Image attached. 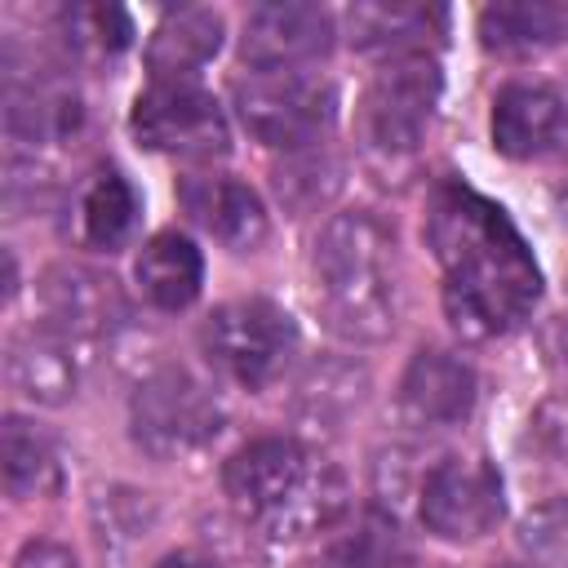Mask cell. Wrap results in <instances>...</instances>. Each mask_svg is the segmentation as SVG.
<instances>
[{
  "label": "cell",
  "mask_w": 568,
  "mask_h": 568,
  "mask_svg": "<svg viewBox=\"0 0 568 568\" xmlns=\"http://www.w3.org/2000/svg\"><path fill=\"white\" fill-rule=\"evenodd\" d=\"M129 129L142 146L182 155V160H213L231 146V129L213 93L191 80H155L133 98Z\"/></svg>",
  "instance_id": "cell-7"
},
{
  "label": "cell",
  "mask_w": 568,
  "mask_h": 568,
  "mask_svg": "<svg viewBox=\"0 0 568 568\" xmlns=\"http://www.w3.org/2000/svg\"><path fill=\"white\" fill-rule=\"evenodd\" d=\"M151 568H217L209 555H200V550H173V555H164L160 564H151Z\"/></svg>",
  "instance_id": "cell-28"
},
{
  "label": "cell",
  "mask_w": 568,
  "mask_h": 568,
  "mask_svg": "<svg viewBox=\"0 0 568 568\" xmlns=\"http://www.w3.org/2000/svg\"><path fill=\"white\" fill-rule=\"evenodd\" d=\"M222 488L231 506L275 541H302L346 515L342 470L284 435H266L231 453L222 466Z\"/></svg>",
  "instance_id": "cell-2"
},
{
  "label": "cell",
  "mask_w": 568,
  "mask_h": 568,
  "mask_svg": "<svg viewBox=\"0 0 568 568\" xmlns=\"http://www.w3.org/2000/svg\"><path fill=\"white\" fill-rule=\"evenodd\" d=\"M568 13L555 4H488L479 13V36L497 53H532L564 36Z\"/></svg>",
  "instance_id": "cell-23"
},
{
  "label": "cell",
  "mask_w": 568,
  "mask_h": 568,
  "mask_svg": "<svg viewBox=\"0 0 568 568\" xmlns=\"http://www.w3.org/2000/svg\"><path fill=\"white\" fill-rule=\"evenodd\" d=\"M217 49H222V18L213 9L186 4V9H169L155 22L146 44V67L155 71V80H186Z\"/></svg>",
  "instance_id": "cell-16"
},
{
  "label": "cell",
  "mask_w": 568,
  "mask_h": 568,
  "mask_svg": "<svg viewBox=\"0 0 568 568\" xmlns=\"http://www.w3.org/2000/svg\"><path fill=\"white\" fill-rule=\"evenodd\" d=\"M178 200L191 222L231 253H253L266 240L262 200L231 173H191L178 182Z\"/></svg>",
  "instance_id": "cell-13"
},
{
  "label": "cell",
  "mask_w": 568,
  "mask_h": 568,
  "mask_svg": "<svg viewBox=\"0 0 568 568\" xmlns=\"http://www.w3.org/2000/svg\"><path fill=\"white\" fill-rule=\"evenodd\" d=\"M501 568H515V564H501Z\"/></svg>",
  "instance_id": "cell-29"
},
{
  "label": "cell",
  "mask_w": 568,
  "mask_h": 568,
  "mask_svg": "<svg viewBox=\"0 0 568 568\" xmlns=\"http://www.w3.org/2000/svg\"><path fill=\"white\" fill-rule=\"evenodd\" d=\"M240 124L275 151H311L337 115V93L320 75L302 71H253L231 89Z\"/></svg>",
  "instance_id": "cell-4"
},
{
  "label": "cell",
  "mask_w": 568,
  "mask_h": 568,
  "mask_svg": "<svg viewBox=\"0 0 568 568\" xmlns=\"http://www.w3.org/2000/svg\"><path fill=\"white\" fill-rule=\"evenodd\" d=\"M0 457H4V488L13 497H44L58 488V453L36 422L4 417Z\"/></svg>",
  "instance_id": "cell-21"
},
{
  "label": "cell",
  "mask_w": 568,
  "mask_h": 568,
  "mask_svg": "<svg viewBox=\"0 0 568 568\" xmlns=\"http://www.w3.org/2000/svg\"><path fill=\"white\" fill-rule=\"evenodd\" d=\"M129 426L151 457H182L222 430V404L186 368H160L133 390Z\"/></svg>",
  "instance_id": "cell-6"
},
{
  "label": "cell",
  "mask_w": 568,
  "mask_h": 568,
  "mask_svg": "<svg viewBox=\"0 0 568 568\" xmlns=\"http://www.w3.org/2000/svg\"><path fill=\"white\" fill-rule=\"evenodd\" d=\"M138 226V195L120 169H98L80 191V235L93 248H124Z\"/></svg>",
  "instance_id": "cell-20"
},
{
  "label": "cell",
  "mask_w": 568,
  "mask_h": 568,
  "mask_svg": "<svg viewBox=\"0 0 568 568\" xmlns=\"http://www.w3.org/2000/svg\"><path fill=\"white\" fill-rule=\"evenodd\" d=\"M470 408H475V368L444 346H422L408 359L404 382H399L404 422L422 430H439V426L466 422Z\"/></svg>",
  "instance_id": "cell-12"
},
{
  "label": "cell",
  "mask_w": 568,
  "mask_h": 568,
  "mask_svg": "<svg viewBox=\"0 0 568 568\" xmlns=\"http://www.w3.org/2000/svg\"><path fill=\"white\" fill-rule=\"evenodd\" d=\"M342 186V164L324 151H293L275 169V195L302 217L311 209H324Z\"/></svg>",
  "instance_id": "cell-25"
},
{
  "label": "cell",
  "mask_w": 568,
  "mask_h": 568,
  "mask_svg": "<svg viewBox=\"0 0 568 568\" xmlns=\"http://www.w3.org/2000/svg\"><path fill=\"white\" fill-rule=\"evenodd\" d=\"M315 288L333 333L351 342H382L399 320L395 231L368 213H333L315 240Z\"/></svg>",
  "instance_id": "cell-3"
},
{
  "label": "cell",
  "mask_w": 568,
  "mask_h": 568,
  "mask_svg": "<svg viewBox=\"0 0 568 568\" xmlns=\"http://www.w3.org/2000/svg\"><path fill=\"white\" fill-rule=\"evenodd\" d=\"M537 435H541L546 444H555L559 453L568 448V399H555V404H546V408L537 413Z\"/></svg>",
  "instance_id": "cell-27"
},
{
  "label": "cell",
  "mask_w": 568,
  "mask_h": 568,
  "mask_svg": "<svg viewBox=\"0 0 568 568\" xmlns=\"http://www.w3.org/2000/svg\"><path fill=\"white\" fill-rule=\"evenodd\" d=\"M200 346L217 373H226L231 382H240L248 390H262L284 373V364L297 346V328L275 302L244 297V302L217 306L204 320Z\"/></svg>",
  "instance_id": "cell-5"
},
{
  "label": "cell",
  "mask_w": 568,
  "mask_h": 568,
  "mask_svg": "<svg viewBox=\"0 0 568 568\" xmlns=\"http://www.w3.org/2000/svg\"><path fill=\"white\" fill-rule=\"evenodd\" d=\"M430 244L444 266V311L462 337L488 342L524 324L541 275L497 204L466 186H444L430 204Z\"/></svg>",
  "instance_id": "cell-1"
},
{
  "label": "cell",
  "mask_w": 568,
  "mask_h": 568,
  "mask_svg": "<svg viewBox=\"0 0 568 568\" xmlns=\"http://www.w3.org/2000/svg\"><path fill=\"white\" fill-rule=\"evenodd\" d=\"M519 541L537 564H559L568 568V497L541 501L537 510L524 515Z\"/></svg>",
  "instance_id": "cell-26"
},
{
  "label": "cell",
  "mask_w": 568,
  "mask_h": 568,
  "mask_svg": "<svg viewBox=\"0 0 568 568\" xmlns=\"http://www.w3.org/2000/svg\"><path fill=\"white\" fill-rule=\"evenodd\" d=\"M40 311L49 328L75 342H89L111 333L124 320V297L111 275L80 262H62V266H49L40 280Z\"/></svg>",
  "instance_id": "cell-11"
},
{
  "label": "cell",
  "mask_w": 568,
  "mask_h": 568,
  "mask_svg": "<svg viewBox=\"0 0 568 568\" xmlns=\"http://www.w3.org/2000/svg\"><path fill=\"white\" fill-rule=\"evenodd\" d=\"M129 36H133V27H129L124 9H115V4H71V9H62V40L84 62L115 58L129 44Z\"/></svg>",
  "instance_id": "cell-24"
},
{
  "label": "cell",
  "mask_w": 568,
  "mask_h": 568,
  "mask_svg": "<svg viewBox=\"0 0 568 568\" xmlns=\"http://www.w3.org/2000/svg\"><path fill=\"white\" fill-rule=\"evenodd\" d=\"M439 102V71L422 58H395L382 67L364 93V133L386 155H408L426 138Z\"/></svg>",
  "instance_id": "cell-9"
},
{
  "label": "cell",
  "mask_w": 568,
  "mask_h": 568,
  "mask_svg": "<svg viewBox=\"0 0 568 568\" xmlns=\"http://www.w3.org/2000/svg\"><path fill=\"white\" fill-rule=\"evenodd\" d=\"M493 142L510 160H541L568 146V102L546 84H506L493 102Z\"/></svg>",
  "instance_id": "cell-14"
},
{
  "label": "cell",
  "mask_w": 568,
  "mask_h": 568,
  "mask_svg": "<svg viewBox=\"0 0 568 568\" xmlns=\"http://www.w3.org/2000/svg\"><path fill=\"white\" fill-rule=\"evenodd\" d=\"M4 120H9V133L18 142H31V146L67 142L80 129V98L62 80H31L22 89L13 84Z\"/></svg>",
  "instance_id": "cell-19"
},
{
  "label": "cell",
  "mask_w": 568,
  "mask_h": 568,
  "mask_svg": "<svg viewBox=\"0 0 568 568\" xmlns=\"http://www.w3.org/2000/svg\"><path fill=\"white\" fill-rule=\"evenodd\" d=\"M444 13L426 4H355L351 9V40L373 53L422 58V49L439 36Z\"/></svg>",
  "instance_id": "cell-18"
},
{
  "label": "cell",
  "mask_w": 568,
  "mask_h": 568,
  "mask_svg": "<svg viewBox=\"0 0 568 568\" xmlns=\"http://www.w3.org/2000/svg\"><path fill=\"white\" fill-rule=\"evenodd\" d=\"M9 382L18 395L36 399V404H62L75 395L80 382V355H75V337L49 328L44 320L27 333L13 337L9 346Z\"/></svg>",
  "instance_id": "cell-15"
},
{
  "label": "cell",
  "mask_w": 568,
  "mask_h": 568,
  "mask_svg": "<svg viewBox=\"0 0 568 568\" xmlns=\"http://www.w3.org/2000/svg\"><path fill=\"white\" fill-rule=\"evenodd\" d=\"M417 519L444 541H479L501 519V479L484 457H439L426 466Z\"/></svg>",
  "instance_id": "cell-8"
},
{
  "label": "cell",
  "mask_w": 568,
  "mask_h": 568,
  "mask_svg": "<svg viewBox=\"0 0 568 568\" xmlns=\"http://www.w3.org/2000/svg\"><path fill=\"white\" fill-rule=\"evenodd\" d=\"M133 275H138V288H142V297L151 306L182 311V306L195 302V293L204 284V257H200V248L186 235L160 231V235H151L142 244Z\"/></svg>",
  "instance_id": "cell-17"
},
{
  "label": "cell",
  "mask_w": 568,
  "mask_h": 568,
  "mask_svg": "<svg viewBox=\"0 0 568 568\" xmlns=\"http://www.w3.org/2000/svg\"><path fill=\"white\" fill-rule=\"evenodd\" d=\"M333 49V18L320 4H262L244 18L240 53L253 71H293Z\"/></svg>",
  "instance_id": "cell-10"
},
{
  "label": "cell",
  "mask_w": 568,
  "mask_h": 568,
  "mask_svg": "<svg viewBox=\"0 0 568 568\" xmlns=\"http://www.w3.org/2000/svg\"><path fill=\"white\" fill-rule=\"evenodd\" d=\"M368 377L359 364L346 359H320L306 368V377L297 382V413L315 426H337L351 408L364 404Z\"/></svg>",
  "instance_id": "cell-22"
}]
</instances>
